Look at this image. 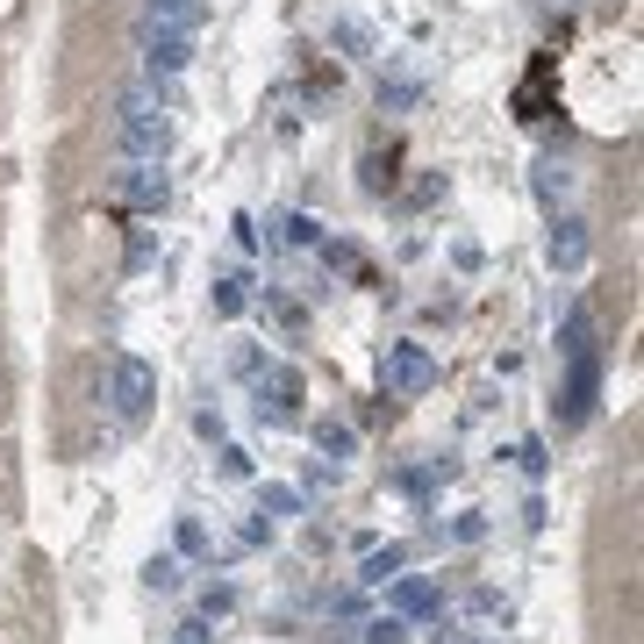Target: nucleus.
<instances>
[{
    "label": "nucleus",
    "instance_id": "9d476101",
    "mask_svg": "<svg viewBox=\"0 0 644 644\" xmlns=\"http://www.w3.org/2000/svg\"><path fill=\"white\" fill-rule=\"evenodd\" d=\"M315 444H322L330 458H351V451H358V437H351L344 423H315Z\"/></svg>",
    "mask_w": 644,
    "mask_h": 644
},
{
    "label": "nucleus",
    "instance_id": "423d86ee",
    "mask_svg": "<svg viewBox=\"0 0 644 644\" xmlns=\"http://www.w3.org/2000/svg\"><path fill=\"white\" fill-rule=\"evenodd\" d=\"M294 408H301V373H294V366L265 373V401H258V416H265V423H294Z\"/></svg>",
    "mask_w": 644,
    "mask_h": 644
},
{
    "label": "nucleus",
    "instance_id": "9b49d317",
    "mask_svg": "<svg viewBox=\"0 0 644 644\" xmlns=\"http://www.w3.org/2000/svg\"><path fill=\"white\" fill-rule=\"evenodd\" d=\"M244 287H251L244 272H230V280H222V287H215V308H222V315H244V301H251V294H244Z\"/></svg>",
    "mask_w": 644,
    "mask_h": 644
},
{
    "label": "nucleus",
    "instance_id": "20e7f679",
    "mask_svg": "<svg viewBox=\"0 0 644 644\" xmlns=\"http://www.w3.org/2000/svg\"><path fill=\"white\" fill-rule=\"evenodd\" d=\"M430 380H437V366H430L423 344H394L387 351V387L394 394H430Z\"/></svg>",
    "mask_w": 644,
    "mask_h": 644
},
{
    "label": "nucleus",
    "instance_id": "f257e3e1",
    "mask_svg": "<svg viewBox=\"0 0 644 644\" xmlns=\"http://www.w3.org/2000/svg\"><path fill=\"white\" fill-rule=\"evenodd\" d=\"M172 144V108H165V86H136L129 101H122V151L129 158H165Z\"/></svg>",
    "mask_w": 644,
    "mask_h": 644
},
{
    "label": "nucleus",
    "instance_id": "dca6fc26",
    "mask_svg": "<svg viewBox=\"0 0 644 644\" xmlns=\"http://www.w3.org/2000/svg\"><path fill=\"white\" fill-rule=\"evenodd\" d=\"M294 509H301V494H294V487H265V516H294Z\"/></svg>",
    "mask_w": 644,
    "mask_h": 644
},
{
    "label": "nucleus",
    "instance_id": "39448f33",
    "mask_svg": "<svg viewBox=\"0 0 644 644\" xmlns=\"http://www.w3.org/2000/svg\"><path fill=\"white\" fill-rule=\"evenodd\" d=\"M573 366V380H566V408H559V423L573 430V423H587V408H594V380H602V366H594V351L587 358H566Z\"/></svg>",
    "mask_w": 644,
    "mask_h": 644
},
{
    "label": "nucleus",
    "instance_id": "0eeeda50",
    "mask_svg": "<svg viewBox=\"0 0 644 644\" xmlns=\"http://www.w3.org/2000/svg\"><path fill=\"white\" fill-rule=\"evenodd\" d=\"M430 609H437V587H430L423 573H394V587H387V616H401V623H408V616H430Z\"/></svg>",
    "mask_w": 644,
    "mask_h": 644
},
{
    "label": "nucleus",
    "instance_id": "4468645a",
    "mask_svg": "<svg viewBox=\"0 0 644 644\" xmlns=\"http://www.w3.org/2000/svg\"><path fill=\"white\" fill-rule=\"evenodd\" d=\"M401 637H408L401 616H380V623H366V644H401Z\"/></svg>",
    "mask_w": 644,
    "mask_h": 644
},
{
    "label": "nucleus",
    "instance_id": "6e6552de",
    "mask_svg": "<svg viewBox=\"0 0 644 644\" xmlns=\"http://www.w3.org/2000/svg\"><path fill=\"white\" fill-rule=\"evenodd\" d=\"M552 265H559V272H580V265H587V230H580L573 215L552 230Z\"/></svg>",
    "mask_w": 644,
    "mask_h": 644
},
{
    "label": "nucleus",
    "instance_id": "f8f14e48",
    "mask_svg": "<svg viewBox=\"0 0 644 644\" xmlns=\"http://www.w3.org/2000/svg\"><path fill=\"white\" fill-rule=\"evenodd\" d=\"M394 566H401V544H387V552H373L358 580H373V587H387V580H394Z\"/></svg>",
    "mask_w": 644,
    "mask_h": 644
},
{
    "label": "nucleus",
    "instance_id": "1a4fd4ad",
    "mask_svg": "<svg viewBox=\"0 0 644 644\" xmlns=\"http://www.w3.org/2000/svg\"><path fill=\"white\" fill-rule=\"evenodd\" d=\"M144 15L172 22V29H194V22H201V0H144Z\"/></svg>",
    "mask_w": 644,
    "mask_h": 644
},
{
    "label": "nucleus",
    "instance_id": "ddd939ff",
    "mask_svg": "<svg viewBox=\"0 0 644 644\" xmlns=\"http://www.w3.org/2000/svg\"><path fill=\"white\" fill-rule=\"evenodd\" d=\"M129 201H136V208H158V201H165V179H151V172H136V179H129Z\"/></svg>",
    "mask_w": 644,
    "mask_h": 644
},
{
    "label": "nucleus",
    "instance_id": "7ed1b4c3",
    "mask_svg": "<svg viewBox=\"0 0 644 644\" xmlns=\"http://www.w3.org/2000/svg\"><path fill=\"white\" fill-rule=\"evenodd\" d=\"M108 373H115V416H122V423L151 416V401H158V373L144 366V358H129V351H122L115 366H108Z\"/></svg>",
    "mask_w": 644,
    "mask_h": 644
},
{
    "label": "nucleus",
    "instance_id": "2eb2a0df",
    "mask_svg": "<svg viewBox=\"0 0 644 644\" xmlns=\"http://www.w3.org/2000/svg\"><path fill=\"white\" fill-rule=\"evenodd\" d=\"M144 580H151V587H179V559H151V566H144Z\"/></svg>",
    "mask_w": 644,
    "mask_h": 644
},
{
    "label": "nucleus",
    "instance_id": "f03ea898",
    "mask_svg": "<svg viewBox=\"0 0 644 644\" xmlns=\"http://www.w3.org/2000/svg\"><path fill=\"white\" fill-rule=\"evenodd\" d=\"M136 51H144V65H151V79L158 72H179L194 58V29H172V22H136Z\"/></svg>",
    "mask_w": 644,
    "mask_h": 644
}]
</instances>
